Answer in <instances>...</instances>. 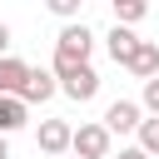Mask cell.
<instances>
[{
    "label": "cell",
    "instance_id": "10",
    "mask_svg": "<svg viewBox=\"0 0 159 159\" xmlns=\"http://www.w3.org/2000/svg\"><path fill=\"white\" fill-rule=\"evenodd\" d=\"M25 114H30V109H25L15 94H0V139H5V134H15V129L25 124Z\"/></svg>",
    "mask_w": 159,
    "mask_h": 159
},
{
    "label": "cell",
    "instance_id": "6",
    "mask_svg": "<svg viewBox=\"0 0 159 159\" xmlns=\"http://www.w3.org/2000/svg\"><path fill=\"white\" fill-rule=\"evenodd\" d=\"M124 70H129L134 80H154V75H159V45H154V40H139V50L129 55Z\"/></svg>",
    "mask_w": 159,
    "mask_h": 159
},
{
    "label": "cell",
    "instance_id": "7",
    "mask_svg": "<svg viewBox=\"0 0 159 159\" xmlns=\"http://www.w3.org/2000/svg\"><path fill=\"white\" fill-rule=\"evenodd\" d=\"M50 94H55V75L50 70H30L25 75V89H20V104L30 109V104H45Z\"/></svg>",
    "mask_w": 159,
    "mask_h": 159
},
{
    "label": "cell",
    "instance_id": "14",
    "mask_svg": "<svg viewBox=\"0 0 159 159\" xmlns=\"http://www.w3.org/2000/svg\"><path fill=\"white\" fill-rule=\"evenodd\" d=\"M50 10H55V15H65V20H70V15H75V10H80V0H50Z\"/></svg>",
    "mask_w": 159,
    "mask_h": 159
},
{
    "label": "cell",
    "instance_id": "17",
    "mask_svg": "<svg viewBox=\"0 0 159 159\" xmlns=\"http://www.w3.org/2000/svg\"><path fill=\"white\" fill-rule=\"evenodd\" d=\"M0 159H10V144H5V139H0Z\"/></svg>",
    "mask_w": 159,
    "mask_h": 159
},
{
    "label": "cell",
    "instance_id": "9",
    "mask_svg": "<svg viewBox=\"0 0 159 159\" xmlns=\"http://www.w3.org/2000/svg\"><path fill=\"white\" fill-rule=\"evenodd\" d=\"M104 45H109V60H114V65H129V55L139 50V35H134V30H119V25H114Z\"/></svg>",
    "mask_w": 159,
    "mask_h": 159
},
{
    "label": "cell",
    "instance_id": "12",
    "mask_svg": "<svg viewBox=\"0 0 159 159\" xmlns=\"http://www.w3.org/2000/svg\"><path fill=\"white\" fill-rule=\"evenodd\" d=\"M134 149H144V154H159V119L149 114V119H139V144Z\"/></svg>",
    "mask_w": 159,
    "mask_h": 159
},
{
    "label": "cell",
    "instance_id": "15",
    "mask_svg": "<svg viewBox=\"0 0 159 159\" xmlns=\"http://www.w3.org/2000/svg\"><path fill=\"white\" fill-rule=\"evenodd\" d=\"M5 50H10V25L0 20V60H5Z\"/></svg>",
    "mask_w": 159,
    "mask_h": 159
},
{
    "label": "cell",
    "instance_id": "13",
    "mask_svg": "<svg viewBox=\"0 0 159 159\" xmlns=\"http://www.w3.org/2000/svg\"><path fill=\"white\" fill-rule=\"evenodd\" d=\"M144 109L159 119V75H154V80H144Z\"/></svg>",
    "mask_w": 159,
    "mask_h": 159
},
{
    "label": "cell",
    "instance_id": "5",
    "mask_svg": "<svg viewBox=\"0 0 159 159\" xmlns=\"http://www.w3.org/2000/svg\"><path fill=\"white\" fill-rule=\"evenodd\" d=\"M99 124H104L109 134H129V129H139V104H134V99H114Z\"/></svg>",
    "mask_w": 159,
    "mask_h": 159
},
{
    "label": "cell",
    "instance_id": "2",
    "mask_svg": "<svg viewBox=\"0 0 159 159\" xmlns=\"http://www.w3.org/2000/svg\"><path fill=\"white\" fill-rule=\"evenodd\" d=\"M70 154H75V159H109V129H104V124H80V129H70Z\"/></svg>",
    "mask_w": 159,
    "mask_h": 159
},
{
    "label": "cell",
    "instance_id": "18",
    "mask_svg": "<svg viewBox=\"0 0 159 159\" xmlns=\"http://www.w3.org/2000/svg\"><path fill=\"white\" fill-rule=\"evenodd\" d=\"M70 159H75V154H70Z\"/></svg>",
    "mask_w": 159,
    "mask_h": 159
},
{
    "label": "cell",
    "instance_id": "11",
    "mask_svg": "<svg viewBox=\"0 0 159 159\" xmlns=\"http://www.w3.org/2000/svg\"><path fill=\"white\" fill-rule=\"evenodd\" d=\"M144 15H149V5H144V0H114V25H119V30L139 25Z\"/></svg>",
    "mask_w": 159,
    "mask_h": 159
},
{
    "label": "cell",
    "instance_id": "8",
    "mask_svg": "<svg viewBox=\"0 0 159 159\" xmlns=\"http://www.w3.org/2000/svg\"><path fill=\"white\" fill-rule=\"evenodd\" d=\"M25 75H30V65L5 55V60H0V94H15V99H20V89H25Z\"/></svg>",
    "mask_w": 159,
    "mask_h": 159
},
{
    "label": "cell",
    "instance_id": "16",
    "mask_svg": "<svg viewBox=\"0 0 159 159\" xmlns=\"http://www.w3.org/2000/svg\"><path fill=\"white\" fill-rule=\"evenodd\" d=\"M114 159H149V154H144V149H119Z\"/></svg>",
    "mask_w": 159,
    "mask_h": 159
},
{
    "label": "cell",
    "instance_id": "4",
    "mask_svg": "<svg viewBox=\"0 0 159 159\" xmlns=\"http://www.w3.org/2000/svg\"><path fill=\"white\" fill-rule=\"evenodd\" d=\"M35 144H40L50 159H65V154H70V124H65V119H40Z\"/></svg>",
    "mask_w": 159,
    "mask_h": 159
},
{
    "label": "cell",
    "instance_id": "3",
    "mask_svg": "<svg viewBox=\"0 0 159 159\" xmlns=\"http://www.w3.org/2000/svg\"><path fill=\"white\" fill-rule=\"evenodd\" d=\"M55 89H65L75 104H84V99H94V94H99V75H94L89 65H80V70H70L65 80H55Z\"/></svg>",
    "mask_w": 159,
    "mask_h": 159
},
{
    "label": "cell",
    "instance_id": "1",
    "mask_svg": "<svg viewBox=\"0 0 159 159\" xmlns=\"http://www.w3.org/2000/svg\"><path fill=\"white\" fill-rule=\"evenodd\" d=\"M89 50H94V30L80 20V25H65L60 30V40H55V80H65L70 70H80V65H89Z\"/></svg>",
    "mask_w": 159,
    "mask_h": 159
}]
</instances>
